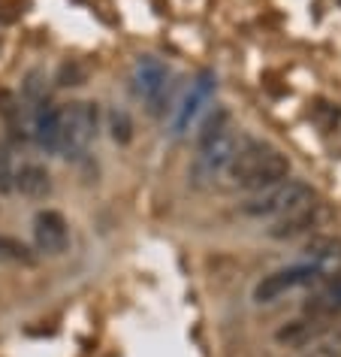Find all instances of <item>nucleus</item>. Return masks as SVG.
I'll list each match as a JSON object with an SVG mask.
<instances>
[{
  "label": "nucleus",
  "instance_id": "nucleus-4",
  "mask_svg": "<svg viewBox=\"0 0 341 357\" xmlns=\"http://www.w3.org/2000/svg\"><path fill=\"white\" fill-rule=\"evenodd\" d=\"M61 119V151H67V158L85 155L88 146L97 137V106L88 100H73L64 109H58Z\"/></svg>",
  "mask_w": 341,
  "mask_h": 357
},
{
  "label": "nucleus",
  "instance_id": "nucleus-8",
  "mask_svg": "<svg viewBox=\"0 0 341 357\" xmlns=\"http://www.w3.org/2000/svg\"><path fill=\"white\" fill-rule=\"evenodd\" d=\"M214 91V76L212 73H200L191 82V91L184 94L182 106L175 109V119H173V133L175 137H182V133H187V128L196 121V115L203 112V106L209 103V97Z\"/></svg>",
  "mask_w": 341,
  "mask_h": 357
},
{
  "label": "nucleus",
  "instance_id": "nucleus-15",
  "mask_svg": "<svg viewBox=\"0 0 341 357\" xmlns=\"http://www.w3.org/2000/svg\"><path fill=\"white\" fill-rule=\"evenodd\" d=\"M305 357H338L335 351H332V348H314L311 354H305Z\"/></svg>",
  "mask_w": 341,
  "mask_h": 357
},
{
  "label": "nucleus",
  "instance_id": "nucleus-6",
  "mask_svg": "<svg viewBox=\"0 0 341 357\" xmlns=\"http://www.w3.org/2000/svg\"><path fill=\"white\" fill-rule=\"evenodd\" d=\"M33 243L42 255H61L70 245V225L58 209H42L33 218Z\"/></svg>",
  "mask_w": 341,
  "mask_h": 357
},
{
  "label": "nucleus",
  "instance_id": "nucleus-14",
  "mask_svg": "<svg viewBox=\"0 0 341 357\" xmlns=\"http://www.w3.org/2000/svg\"><path fill=\"white\" fill-rule=\"evenodd\" d=\"M332 279H335V282H332V288L326 291V300L332 303V306H341V273L332 275Z\"/></svg>",
  "mask_w": 341,
  "mask_h": 357
},
{
  "label": "nucleus",
  "instance_id": "nucleus-1",
  "mask_svg": "<svg viewBox=\"0 0 341 357\" xmlns=\"http://www.w3.org/2000/svg\"><path fill=\"white\" fill-rule=\"evenodd\" d=\"M241 212L248 218L272 221L269 236L275 239H290L302 230H308L317 215V194L311 191V185H305L302 178H281L272 188H263L241 203Z\"/></svg>",
  "mask_w": 341,
  "mask_h": 357
},
{
  "label": "nucleus",
  "instance_id": "nucleus-11",
  "mask_svg": "<svg viewBox=\"0 0 341 357\" xmlns=\"http://www.w3.org/2000/svg\"><path fill=\"white\" fill-rule=\"evenodd\" d=\"M33 139H37L40 149L46 151H61V119L58 109L49 103H40L37 115H33Z\"/></svg>",
  "mask_w": 341,
  "mask_h": 357
},
{
  "label": "nucleus",
  "instance_id": "nucleus-13",
  "mask_svg": "<svg viewBox=\"0 0 341 357\" xmlns=\"http://www.w3.org/2000/svg\"><path fill=\"white\" fill-rule=\"evenodd\" d=\"M13 191V167H10V155L0 149V194Z\"/></svg>",
  "mask_w": 341,
  "mask_h": 357
},
{
  "label": "nucleus",
  "instance_id": "nucleus-12",
  "mask_svg": "<svg viewBox=\"0 0 341 357\" xmlns=\"http://www.w3.org/2000/svg\"><path fill=\"white\" fill-rule=\"evenodd\" d=\"M109 130H112V139L118 142V146H127L133 139V121L130 115L124 109H112L109 112Z\"/></svg>",
  "mask_w": 341,
  "mask_h": 357
},
{
  "label": "nucleus",
  "instance_id": "nucleus-5",
  "mask_svg": "<svg viewBox=\"0 0 341 357\" xmlns=\"http://www.w3.org/2000/svg\"><path fill=\"white\" fill-rule=\"evenodd\" d=\"M317 279H320V273L314 270L308 261L281 266V270L263 275V279L254 284V303L257 306H269V303H278L281 297H287V294L308 288V284H314Z\"/></svg>",
  "mask_w": 341,
  "mask_h": 357
},
{
  "label": "nucleus",
  "instance_id": "nucleus-7",
  "mask_svg": "<svg viewBox=\"0 0 341 357\" xmlns=\"http://www.w3.org/2000/svg\"><path fill=\"white\" fill-rule=\"evenodd\" d=\"M133 82H136V94H139L145 103H151V109H154V103H160V100H164V94H166L169 70L164 67V61L145 55V58L136 61V70H133Z\"/></svg>",
  "mask_w": 341,
  "mask_h": 357
},
{
  "label": "nucleus",
  "instance_id": "nucleus-10",
  "mask_svg": "<svg viewBox=\"0 0 341 357\" xmlns=\"http://www.w3.org/2000/svg\"><path fill=\"white\" fill-rule=\"evenodd\" d=\"M13 188L22 191L31 200H40L51 191V176L40 164H22L19 169H13Z\"/></svg>",
  "mask_w": 341,
  "mask_h": 357
},
{
  "label": "nucleus",
  "instance_id": "nucleus-3",
  "mask_svg": "<svg viewBox=\"0 0 341 357\" xmlns=\"http://www.w3.org/2000/svg\"><path fill=\"white\" fill-rule=\"evenodd\" d=\"M239 137L236 130L227 128V124H214L203 133L200 139V149H196V158H193V167H191V176L196 185H209L214 182L218 176H227V169L232 164L239 151Z\"/></svg>",
  "mask_w": 341,
  "mask_h": 357
},
{
  "label": "nucleus",
  "instance_id": "nucleus-9",
  "mask_svg": "<svg viewBox=\"0 0 341 357\" xmlns=\"http://www.w3.org/2000/svg\"><path fill=\"white\" fill-rule=\"evenodd\" d=\"M305 261H308L314 270L323 275H338L341 273V239H332V236H320L305 248Z\"/></svg>",
  "mask_w": 341,
  "mask_h": 357
},
{
  "label": "nucleus",
  "instance_id": "nucleus-2",
  "mask_svg": "<svg viewBox=\"0 0 341 357\" xmlns=\"http://www.w3.org/2000/svg\"><path fill=\"white\" fill-rule=\"evenodd\" d=\"M227 176L236 188L257 194V191L272 188V185H278L281 178L290 176V160H287L281 149L269 146V142L241 139Z\"/></svg>",
  "mask_w": 341,
  "mask_h": 357
}]
</instances>
